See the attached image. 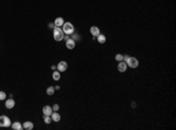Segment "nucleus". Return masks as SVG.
Instances as JSON below:
<instances>
[{
    "label": "nucleus",
    "mask_w": 176,
    "mask_h": 130,
    "mask_svg": "<svg viewBox=\"0 0 176 130\" xmlns=\"http://www.w3.org/2000/svg\"><path fill=\"white\" fill-rule=\"evenodd\" d=\"M53 36H54L55 41H61L65 38V33H63V31L60 27H54V29H53Z\"/></svg>",
    "instance_id": "f257e3e1"
},
{
    "label": "nucleus",
    "mask_w": 176,
    "mask_h": 130,
    "mask_svg": "<svg viewBox=\"0 0 176 130\" xmlns=\"http://www.w3.org/2000/svg\"><path fill=\"white\" fill-rule=\"evenodd\" d=\"M62 31L66 35H72L73 33L75 32V28H74L72 22H65L62 25Z\"/></svg>",
    "instance_id": "f03ea898"
},
{
    "label": "nucleus",
    "mask_w": 176,
    "mask_h": 130,
    "mask_svg": "<svg viewBox=\"0 0 176 130\" xmlns=\"http://www.w3.org/2000/svg\"><path fill=\"white\" fill-rule=\"evenodd\" d=\"M126 63L128 67L133 68V69H135V68L139 67V60L136 58H134V56H129V58L126 60Z\"/></svg>",
    "instance_id": "7ed1b4c3"
},
{
    "label": "nucleus",
    "mask_w": 176,
    "mask_h": 130,
    "mask_svg": "<svg viewBox=\"0 0 176 130\" xmlns=\"http://www.w3.org/2000/svg\"><path fill=\"white\" fill-rule=\"evenodd\" d=\"M11 120H9L8 116H5V115H1L0 116V127H2V128H8L11 127Z\"/></svg>",
    "instance_id": "20e7f679"
},
{
    "label": "nucleus",
    "mask_w": 176,
    "mask_h": 130,
    "mask_svg": "<svg viewBox=\"0 0 176 130\" xmlns=\"http://www.w3.org/2000/svg\"><path fill=\"white\" fill-rule=\"evenodd\" d=\"M67 67H68V65L66 61H60V62L58 63V66H56V69H58L60 73H62V72H66Z\"/></svg>",
    "instance_id": "39448f33"
},
{
    "label": "nucleus",
    "mask_w": 176,
    "mask_h": 130,
    "mask_svg": "<svg viewBox=\"0 0 176 130\" xmlns=\"http://www.w3.org/2000/svg\"><path fill=\"white\" fill-rule=\"evenodd\" d=\"M127 68H128V66H127V63H126V61H120L119 62V65H117V70L120 73H125L127 70Z\"/></svg>",
    "instance_id": "423d86ee"
},
{
    "label": "nucleus",
    "mask_w": 176,
    "mask_h": 130,
    "mask_svg": "<svg viewBox=\"0 0 176 130\" xmlns=\"http://www.w3.org/2000/svg\"><path fill=\"white\" fill-rule=\"evenodd\" d=\"M89 32H90V34H92V36H93V39H95L100 34V28L98 26H92L89 28Z\"/></svg>",
    "instance_id": "0eeeda50"
},
{
    "label": "nucleus",
    "mask_w": 176,
    "mask_h": 130,
    "mask_svg": "<svg viewBox=\"0 0 176 130\" xmlns=\"http://www.w3.org/2000/svg\"><path fill=\"white\" fill-rule=\"evenodd\" d=\"M14 106H15V101L12 97H9L8 100L5 101V107L7 108V109H12V108H14Z\"/></svg>",
    "instance_id": "6e6552de"
},
{
    "label": "nucleus",
    "mask_w": 176,
    "mask_h": 130,
    "mask_svg": "<svg viewBox=\"0 0 176 130\" xmlns=\"http://www.w3.org/2000/svg\"><path fill=\"white\" fill-rule=\"evenodd\" d=\"M66 47H67L68 49H73L75 47V40L72 39V38H68L67 40H66Z\"/></svg>",
    "instance_id": "1a4fd4ad"
},
{
    "label": "nucleus",
    "mask_w": 176,
    "mask_h": 130,
    "mask_svg": "<svg viewBox=\"0 0 176 130\" xmlns=\"http://www.w3.org/2000/svg\"><path fill=\"white\" fill-rule=\"evenodd\" d=\"M52 112H53V109H52V107H50V106H45V107L42 108V114H44L45 116H50Z\"/></svg>",
    "instance_id": "9d476101"
},
{
    "label": "nucleus",
    "mask_w": 176,
    "mask_h": 130,
    "mask_svg": "<svg viewBox=\"0 0 176 130\" xmlns=\"http://www.w3.org/2000/svg\"><path fill=\"white\" fill-rule=\"evenodd\" d=\"M33 128H34V124H33V122H31V121L24 122L23 129H25V130H32Z\"/></svg>",
    "instance_id": "9b49d317"
},
{
    "label": "nucleus",
    "mask_w": 176,
    "mask_h": 130,
    "mask_svg": "<svg viewBox=\"0 0 176 130\" xmlns=\"http://www.w3.org/2000/svg\"><path fill=\"white\" fill-rule=\"evenodd\" d=\"M50 117H52V122H60V120H61V116L59 115L58 111H53Z\"/></svg>",
    "instance_id": "f8f14e48"
},
{
    "label": "nucleus",
    "mask_w": 176,
    "mask_h": 130,
    "mask_svg": "<svg viewBox=\"0 0 176 130\" xmlns=\"http://www.w3.org/2000/svg\"><path fill=\"white\" fill-rule=\"evenodd\" d=\"M63 23H65V20H63V18H61V17H58V18L55 19V21H54L55 27H62Z\"/></svg>",
    "instance_id": "ddd939ff"
},
{
    "label": "nucleus",
    "mask_w": 176,
    "mask_h": 130,
    "mask_svg": "<svg viewBox=\"0 0 176 130\" xmlns=\"http://www.w3.org/2000/svg\"><path fill=\"white\" fill-rule=\"evenodd\" d=\"M11 128L13 130H21L23 129V124H21L20 122H13V123L11 124Z\"/></svg>",
    "instance_id": "4468645a"
},
{
    "label": "nucleus",
    "mask_w": 176,
    "mask_h": 130,
    "mask_svg": "<svg viewBox=\"0 0 176 130\" xmlns=\"http://www.w3.org/2000/svg\"><path fill=\"white\" fill-rule=\"evenodd\" d=\"M52 77H53V80L54 81H59L60 79H61V74H60L59 70H54V73L52 74Z\"/></svg>",
    "instance_id": "2eb2a0df"
},
{
    "label": "nucleus",
    "mask_w": 176,
    "mask_h": 130,
    "mask_svg": "<svg viewBox=\"0 0 176 130\" xmlns=\"http://www.w3.org/2000/svg\"><path fill=\"white\" fill-rule=\"evenodd\" d=\"M96 39L99 41V43H104V42H106V36H104L103 34H101V33L96 36Z\"/></svg>",
    "instance_id": "dca6fc26"
},
{
    "label": "nucleus",
    "mask_w": 176,
    "mask_h": 130,
    "mask_svg": "<svg viewBox=\"0 0 176 130\" xmlns=\"http://www.w3.org/2000/svg\"><path fill=\"white\" fill-rule=\"evenodd\" d=\"M55 91V88L54 87H48L47 89H46V94L47 95H53Z\"/></svg>",
    "instance_id": "f3484780"
},
{
    "label": "nucleus",
    "mask_w": 176,
    "mask_h": 130,
    "mask_svg": "<svg viewBox=\"0 0 176 130\" xmlns=\"http://www.w3.org/2000/svg\"><path fill=\"white\" fill-rule=\"evenodd\" d=\"M115 60H116V61H119V62H120V61H122V60H123V55H122V54H120V53H117L116 55H115Z\"/></svg>",
    "instance_id": "a211bd4d"
},
{
    "label": "nucleus",
    "mask_w": 176,
    "mask_h": 130,
    "mask_svg": "<svg viewBox=\"0 0 176 130\" xmlns=\"http://www.w3.org/2000/svg\"><path fill=\"white\" fill-rule=\"evenodd\" d=\"M6 93L5 91H2V90H0V101H4V100H6Z\"/></svg>",
    "instance_id": "6ab92c4d"
},
{
    "label": "nucleus",
    "mask_w": 176,
    "mask_h": 130,
    "mask_svg": "<svg viewBox=\"0 0 176 130\" xmlns=\"http://www.w3.org/2000/svg\"><path fill=\"white\" fill-rule=\"evenodd\" d=\"M44 122H45L46 124H50V122H52V117L50 116H45L44 117Z\"/></svg>",
    "instance_id": "aec40b11"
},
{
    "label": "nucleus",
    "mask_w": 176,
    "mask_h": 130,
    "mask_svg": "<svg viewBox=\"0 0 176 130\" xmlns=\"http://www.w3.org/2000/svg\"><path fill=\"white\" fill-rule=\"evenodd\" d=\"M52 109H53V111H58L59 109H60V107H59V104H56L55 103L53 107H52Z\"/></svg>",
    "instance_id": "412c9836"
},
{
    "label": "nucleus",
    "mask_w": 176,
    "mask_h": 130,
    "mask_svg": "<svg viewBox=\"0 0 176 130\" xmlns=\"http://www.w3.org/2000/svg\"><path fill=\"white\" fill-rule=\"evenodd\" d=\"M79 38H80V36H79V34H74V33H73V38H72V39H74V40H75V39H76V40H79Z\"/></svg>",
    "instance_id": "4be33fe9"
},
{
    "label": "nucleus",
    "mask_w": 176,
    "mask_h": 130,
    "mask_svg": "<svg viewBox=\"0 0 176 130\" xmlns=\"http://www.w3.org/2000/svg\"><path fill=\"white\" fill-rule=\"evenodd\" d=\"M48 27H50V29H54V27H55V25H54V23H52V22H50V23H48Z\"/></svg>",
    "instance_id": "5701e85b"
},
{
    "label": "nucleus",
    "mask_w": 176,
    "mask_h": 130,
    "mask_svg": "<svg viewBox=\"0 0 176 130\" xmlns=\"http://www.w3.org/2000/svg\"><path fill=\"white\" fill-rule=\"evenodd\" d=\"M131 107H133V108L136 107V103H135V102H131Z\"/></svg>",
    "instance_id": "b1692460"
}]
</instances>
